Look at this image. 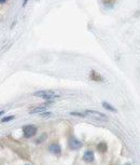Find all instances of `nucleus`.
<instances>
[{
    "mask_svg": "<svg viewBox=\"0 0 140 165\" xmlns=\"http://www.w3.org/2000/svg\"><path fill=\"white\" fill-rule=\"evenodd\" d=\"M34 96L36 97H40V98H43L45 100H48L51 102L54 98H58L59 97V94L55 91H52V90H43V91H38L34 94Z\"/></svg>",
    "mask_w": 140,
    "mask_h": 165,
    "instance_id": "nucleus-1",
    "label": "nucleus"
},
{
    "mask_svg": "<svg viewBox=\"0 0 140 165\" xmlns=\"http://www.w3.org/2000/svg\"><path fill=\"white\" fill-rule=\"evenodd\" d=\"M84 113H85V116L92 118V119L97 120V121H108V116L106 114H104L99 111H96V110H86Z\"/></svg>",
    "mask_w": 140,
    "mask_h": 165,
    "instance_id": "nucleus-2",
    "label": "nucleus"
},
{
    "mask_svg": "<svg viewBox=\"0 0 140 165\" xmlns=\"http://www.w3.org/2000/svg\"><path fill=\"white\" fill-rule=\"evenodd\" d=\"M23 134L25 138H31L37 134V127L35 125H25L23 127Z\"/></svg>",
    "mask_w": 140,
    "mask_h": 165,
    "instance_id": "nucleus-3",
    "label": "nucleus"
},
{
    "mask_svg": "<svg viewBox=\"0 0 140 165\" xmlns=\"http://www.w3.org/2000/svg\"><path fill=\"white\" fill-rule=\"evenodd\" d=\"M51 104H52V102H46V104H41L40 106L34 107V108H31V109L29 110V113H30V114H35V113H41V112H44L48 106H51Z\"/></svg>",
    "mask_w": 140,
    "mask_h": 165,
    "instance_id": "nucleus-4",
    "label": "nucleus"
},
{
    "mask_svg": "<svg viewBox=\"0 0 140 165\" xmlns=\"http://www.w3.org/2000/svg\"><path fill=\"white\" fill-rule=\"evenodd\" d=\"M90 79L93 80V81H97V82H104V81H105L104 77L100 76L96 70H91V73H90Z\"/></svg>",
    "mask_w": 140,
    "mask_h": 165,
    "instance_id": "nucleus-5",
    "label": "nucleus"
},
{
    "mask_svg": "<svg viewBox=\"0 0 140 165\" xmlns=\"http://www.w3.org/2000/svg\"><path fill=\"white\" fill-rule=\"evenodd\" d=\"M69 147L72 150H78V149H80L82 147V142L80 140H78L77 138H71L69 140Z\"/></svg>",
    "mask_w": 140,
    "mask_h": 165,
    "instance_id": "nucleus-6",
    "label": "nucleus"
},
{
    "mask_svg": "<svg viewBox=\"0 0 140 165\" xmlns=\"http://www.w3.org/2000/svg\"><path fill=\"white\" fill-rule=\"evenodd\" d=\"M48 150L51 153H53L55 155H59L62 153V149H60V147L58 145H51L48 147Z\"/></svg>",
    "mask_w": 140,
    "mask_h": 165,
    "instance_id": "nucleus-7",
    "label": "nucleus"
},
{
    "mask_svg": "<svg viewBox=\"0 0 140 165\" xmlns=\"http://www.w3.org/2000/svg\"><path fill=\"white\" fill-rule=\"evenodd\" d=\"M83 160L85 161L86 163H91V162H93V161H94V153L90 150L86 151V152L84 153V155H83Z\"/></svg>",
    "mask_w": 140,
    "mask_h": 165,
    "instance_id": "nucleus-8",
    "label": "nucleus"
},
{
    "mask_svg": "<svg viewBox=\"0 0 140 165\" xmlns=\"http://www.w3.org/2000/svg\"><path fill=\"white\" fill-rule=\"evenodd\" d=\"M102 107L106 109V110H109V111H111V112H116V109L114 108V107H112L109 102H102Z\"/></svg>",
    "mask_w": 140,
    "mask_h": 165,
    "instance_id": "nucleus-9",
    "label": "nucleus"
},
{
    "mask_svg": "<svg viewBox=\"0 0 140 165\" xmlns=\"http://www.w3.org/2000/svg\"><path fill=\"white\" fill-rule=\"evenodd\" d=\"M97 148H98V150L100 151V152H106L107 151V145L105 142H100L99 145L97 146Z\"/></svg>",
    "mask_w": 140,
    "mask_h": 165,
    "instance_id": "nucleus-10",
    "label": "nucleus"
},
{
    "mask_svg": "<svg viewBox=\"0 0 140 165\" xmlns=\"http://www.w3.org/2000/svg\"><path fill=\"white\" fill-rule=\"evenodd\" d=\"M115 0H102V3L106 5V7H112L114 5Z\"/></svg>",
    "mask_w": 140,
    "mask_h": 165,
    "instance_id": "nucleus-11",
    "label": "nucleus"
},
{
    "mask_svg": "<svg viewBox=\"0 0 140 165\" xmlns=\"http://www.w3.org/2000/svg\"><path fill=\"white\" fill-rule=\"evenodd\" d=\"M14 119V116H5V118H3L2 120H1V122H3V123H5V122L8 121H11V120H13Z\"/></svg>",
    "mask_w": 140,
    "mask_h": 165,
    "instance_id": "nucleus-12",
    "label": "nucleus"
},
{
    "mask_svg": "<svg viewBox=\"0 0 140 165\" xmlns=\"http://www.w3.org/2000/svg\"><path fill=\"white\" fill-rule=\"evenodd\" d=\"M71 116H85V113H81V112H71Z\"/></svg>",
    "mask_w": 140,
    "mask_h": 165,
    "instance_id": "nucleus-13",
    "label": "nucleus"
},
{
    "mask_svg": "<svg viewBox=\"0 0 140 165\" xmlns=\"http://www.w3.org/2000/svg\"><path fill=\"white\" fill-rule=\"evenodd\" d=\"M41 116H52V113L51 112H46V111H44V112H41V113H39Z\"/></svg>",
    "mask_w": 140,
    "mask_h": 165,
    "instance_id": "nucleus-14",
    "label": "nucleus"
},
{
    "mask_svg": "<svg viewBox=\"0 0 140 165\" xmlns=\"http://www.w3.org/2000/svg\"><path fill=\"white\" fill-rule=\"evenodd\" d=\"M27 2H28V0H23V7H25V5H27Z\"/></svg>",
    "mask_w": 140,
    "mask_h": 165,
    "instance_id": "nucleus-15",
    "label": "nucleus"
},
{
    "mask_svg": "<svg viewBox=\"0 0 140 165\" xmlns=\"http://www.w3.org/2000/svg\"><path fill=\"white\" fill-rule=\"evenodd\" d=\"M7 2V0H0V3H5Z\"/></svg>",
    "mask_w": 140,
    "mask_h": 165,
    "instance_id": "nucleus-16",
    "label": "nucleus"
},
{
    "mask_svg": "<svg viewBox=\"0 0 140 165\" xmlns=\"http://www.w3.org/2000/svg\"><path fill=\"white\" fill-rule=\"evenodd\" d=\"M3 113H5V111H0V116H2Z\"/></svg>",
    "mask_w": 140,
    "mask_h": 165,
    "instance_id": "nucleus-17",
    "label": "nucleus"
}]
</instances>
